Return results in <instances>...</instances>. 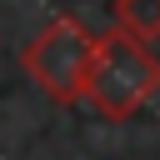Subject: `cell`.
I'll return each instance as SVG.
<instances>
[{"instance_id":"cell-3","label":"cell","mask_w":160,"mask_h":160,"mask_svg":"<svg viewBox=\"0 0 160 160\" xmlns=\"http://www.w3.org/2000/svg\"><path fill=\"white\" fill-rule=\"evenodd\" d=\"M115 25L140 35V40H160V0H115Z\"/></svg>"},{"instance_id":"cell-1","label":"cell","mask_w":160,"mask_h":160,"mask_svg":"<svg viewBox=\"0 0 160 160\" xmlns=\"http://www.w3.org/2000/svg\"><path fill=\"white\" fill-rule=\"evenodd\" d=\"M155 95H160V60L150 55V45L120 25L110 35H100L95 60H90V80H85V100L105 120H130Z\"/></svg>"},{"instance_id":"cell-2","label":"cell","mask_w":160,"mask_h":160,"mask_svg":"<svg viewBox=\"0 0 160 160\" xmlns=\"http://www.w3.org/2000/svg\"><path fill=\"white\" fill-rule=\"evenodd\" d=\"M90 60H95V35H90L80 20H70V15L50 20V25H45L25 50H20L25 75H30L50 100H60V105L85 100Z\"/></svg>"}]
</instances>
